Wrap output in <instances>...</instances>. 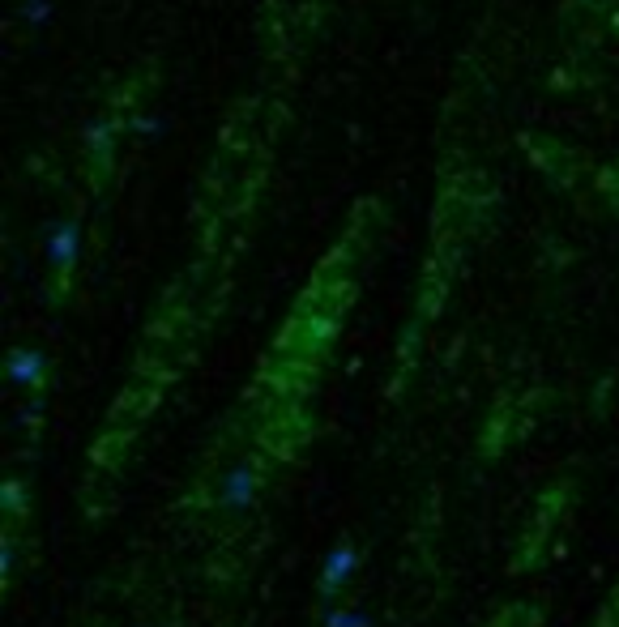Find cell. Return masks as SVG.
Here are the masks:
<instances>
[{
  "mask_svg": "<svg viewBox=\"0 0 619 627\" xmlns=\"http://www.w3.org/2000/svg\"><path fill=\"white\" fill-rule=\"evenodd\" d=\"M218 500L231 517H240V512H248L252 504H257V474H252V465H235V470L222 478Z\"/></svg>",
  "mask_w": 619,
  "mask_h": 627,
  "instance_id": "6da1fadb",
  "label": "cell"
},
{
  "mask_svg": "<svg viewBox=\"0 0 619 627\" xmlns=\"http://www.w3.org/2000/svg\"><path fill=\"white\" fill-rule=\"evenodd\" d=\"M355 568H359V551L342 542L338 551H333V555L325 559V572H321V593H325V598H333V593H338L346 581H351Z\"/></svg>",
  "mask_w": 619,
  "mask_h": 627,
  "instance_id": "7a4b0ae2",
  "label": "cell"
},
{
  "mask_svg": "<svg viewBox=\"0 0 619 627\" xmlns=\"http://www.w3.org/2000/svg\"><path fill=\"white\" fill-rule=\"evenodd\" d=\"M77 222H60V227L47 235V261H52L56 273H69L73 261H77Z\"/></svg>",
  "mask_w": 619,
  "mask_h": 627,
  "instance_id": "3957f363",
  "label": "cell"
},
{
  "mask_svg": "<svg viewBox=\"0 0 619 627\" xmlns=\"http://www.w3.org/2000/svg\"><path fill=\"white\" fill-rule=\"evenodd\" d=\"M5 372H9L13 384H22V389H39L47 363H43L39 350H13L9 363H5Z\"/></svg>",
  "mask_w": 619,
  "mask_h": 627,
  "instance_id": "277c9868",
  "label": "cell"
},
{
  "mask_svg": "<svg viewBox=\"0 0 619 627\" xmlns=\"http://www.w3.org/2000/svg\"><path fill=\"white\" fill-rule=\"evenodd\" d=\"M325 627H372V619L359 615V610H329Z\"/></svg>",
  "mask_w": 619,
  "mask_h": 627,
  "instance_id": "5b68a950",
  "label": "cell"
},
{
  "mask_svg": "<svg viewBox=\"0 0 619 627\" xmlns=\"http://www.w3.org/2000/svg\"><path fill=\"white\" fill-rule=\"evenodd\" d=\"M5 508L13 512H26V487H18V482H5Z\"/></svg>",
  "mask_w": 619,
  "mask_h": 627,
  "instance_id": "8992f818",
  "label": "cell"
},
{
  "mask_svg": "<svg viewBox=\"0 0 619 627\" xmlns=\"http://www.w3.org/2000/svg\"><path fill=\"white\" fill-rule=\"evenodd\" d=\"M22 13H26V22H30V26H39V22L47 18V13H52V5H47V0H26V9H22Z\"/></svg>",
  "mask_w": 619,
  "mask_h": 627,
  "instance_id": "52a82bcc",
  "label": "cell"
}]
</instances>
